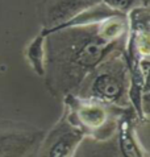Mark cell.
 <instances>
[{
	"instance_id": "obj_1",
	"label": "cell",
	"mask_w": 150,
	"mask_h": 157,
	"mask_svg": "<svg viewBox=\"0 0 150 157\" xmlns=\"http://www.w3.org/2000/svg\"><path fill=\"white\" fill-rule=\"evenodd\" d=\"M36 141L28 132H0V157H20Z\"/></svg>"
},
{
	"instance_id": "obj_6",
	"label": "cell",
	"mask_w": 150,
	"mask_h": 157,
	"mask_svg": "<svg viewBox=\"0 0 150 157\" xmlns=\"http://www.w3.org/2000/svg\"><path fill=\"white\" fill-rule=\"evenodd\" d=\"M111 8H120V10H126L129 8L133 0H105Z\"/></svg>"
},
{
	"instance_id": "obj_3",
	"label": "cell",
	"mask_w": 150,
	"mask_h": 157,
	"mask_svg": "<svg viewBox=\"0 0 150 157\" xmlns=\"http://www.w3.org/2000/svg\"><path fill=\"white\" fill-rule=\"evenodd\" d=\"M92 91L101 98L116 99L121 91V87L116 78L108 75V74H101V75L96 78Z\"/></svg>"
},
{
	"instance_id": "obj_4",
	"label": "cell",
	"mask_w": 150,
	"mask_h": 157,
	"mask_svg": "<svg viewBox=\"0 0 150 157\" xmlns=\"http://www.w3.org/2000/svg\"><path fill=\"white\" fill-rule=\"evenodd\" d=\"M43 42H45V37L41 34L34 38L26 49V58L38 74H43V56H45Z\"/></svg>"
},
{
	"instance_id": "obj_2",
	"label": "cell",
	"mask_w": 150,
	"mask_h": 157,
	"mask_svg": "<svg viewBox=\"0 0 150 157\" xmlns=\"http://www.w3.org/2000/svg\"><path fill=\"white\" fill-rule=\"evenodd\" d=\"M81 140V133L75 131H65L58 133L49 148L45 157H71L74 148Z\"/></svg>"
},
{
	"instance_id": "obj_5",
	"label": "cell",
	"mask_w": 150,
	"mask_h": 157,
	"mask_svg": "<svg viewBox=\"0 0 150 157\" xmlns=\"http://www.w3.org/2000/svg\"><path fill=\"white\" fill-rule=\"evenodd\" d=\"M121 149H122V153L125 155V157H141L140 152L137 149V145L133 143L132 140L130 135L122 131L121 133Z\"/></svg>"
}]
</instances>
